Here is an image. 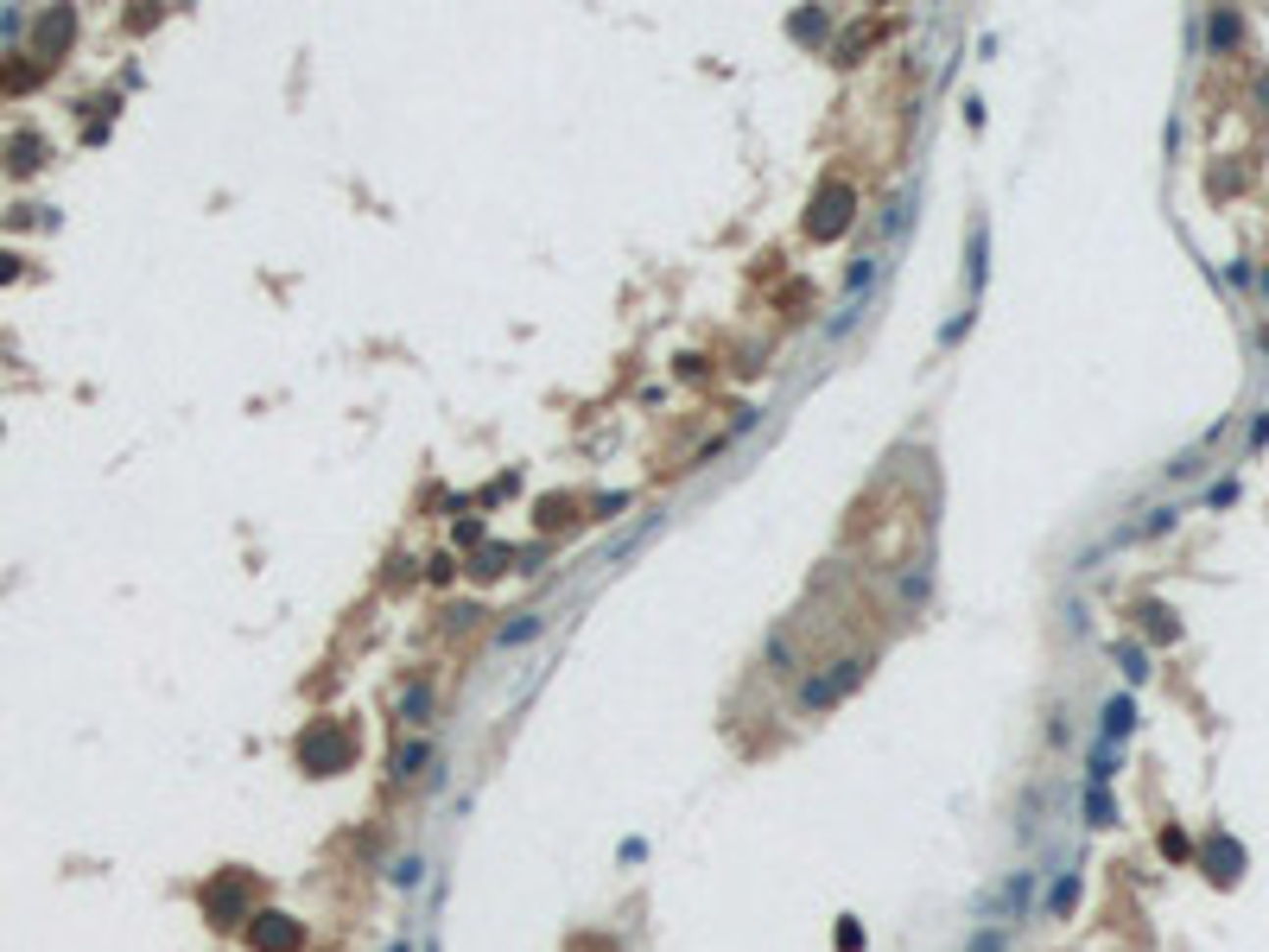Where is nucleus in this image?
Masks as SVG:
<instances>
[{
    "label": "nucleus",
    "mask_w": 1269,
    "mask_h": 952,
    "mask_svg": "<svg viewBox=\"0 0 1269 952\" xmlns=\"http://www.w3.org/2000/svg\"><path fill=\"white\" fill-rule=\"evenodd\" d=\"M539 628H546V616H533V610H521L515 623H502L495 628V648H521V641H533Z\"/></svg>",
    "instance_id": "10"
},
{
    "label": "nucleus",
    "mask_w": 1269,
    "mask_h": 952,
    "mask_svg": "<svg viewBox=\"0 0 1269 952\" xmlns=\"http://www.w3.org/2000/svg\"><path fill=\"white\" fill-rule=\"evenodd\" d=\"M431 762H438V749H431L426 736H413V743L394 749V769H387V775H394V781H413V775H426Z\"/></svg>",
    "instance_id": "6"
},
{
    "label": "nucleus",
    "mask_w": 1269,
    "mask_h": 952,
    "mask_svg": "<svg viewBox=\"0 0 1269 952\" xmlns=\"http://www.w3.org/2000/svg\"><path fill=\"white\" fill-rule=\"evenodd\" d=\"M826 25H832V13H826V7H813V13H793L787 32L800 38V45H819V38H826Z\"/></svg>",
    "instance_id": "12"
},
{
    "label": "nucleus",
    "mask_w": 1269,
    "mask_h": 952,
    "mask_svg": "<svg viewBox=\"0 0 1269 952\" xmlns=\"http://www.w3.org/2000/svg\"><path fill=\"white\" fill-rule=\"evenodd\" d=\"M971 952H1003V933H996V927H978V933H971Z\"/></svg>",
    "instance_id": "24"
},
{
    "label": "nucleus",
    "mask_w": 1269,
    "mask_h": 952,
    "mask_svg": "<svg viewBox=\"0 0 1269 952\" xmlns=\"http://www.w3.org/2000/svg\"><path fill=\"white\" fill-rule=\"evenodd\" d=\"M420 877H426V864H420V857H400V864H394V889H413Z\"/></svg>",
    "instance_id": "22"
},
{
    "label": "nucleus",
    "mask_w": 1269,
    "mask_h": 952,
    "mask_svg": "<svg viewBox=\"0 0 1269 952\" xmlns=\"http://www.w3.org/2000/svg\"><path fill=\"white\" fill-rule=\"evenodd\" d=\"M1022 895H1029V877H1022V870H1016V877H1009V882H1003V889H996V895H984L978 908H996V915H1016V908H1022Z\"/></svg>",
    "instance_id": "13"
},
{
    "label": "nucleus",
    "mask_w": 1269,
    "mask_h": 952,
    "mask_svg": "<svg viewBox=\"0 0 1269 952\" xmlns=\"http://www.w3.org/2000/svg\"><path fill=\"white\" fill-rule=\"evenodd\" d=\"M241 940H248L254 952H299L305 946V927L292 915H279V908H254L248 927H241Z\"/></svg>",
    "instance_id": "4"
},
{
    "label": "nucleus",
    "mask_w": 1269,
    "mask_h": 952,
    "mask_svg": "<svg viewBox=\"0 0 1269 952\" xmlns=\"http://www.w3.org/2000/svg\"><path fill=\"white\" fill-rule=\"evenodd\" d=\"M508 559H515V546H502V540H482V546H477V559H470V578H477V584L502 578V572H508Z\"/></svg>",
    "instance_id": "7"
},
{
    "label": "nucleus",
    "mask_w": 1269,
    "mask_h": 952,
    "mask_svg": "<svg viewBox=\"0 0 1269 952\" xmlns=\"http://www.w3.org/2000/svg\"><path fill=\"white\" fill-rule=\"evenodd\" d=\"M426 578H431V584H451V578H457V559H451V553L426 559Z\"/></svg>",
    "instance_id": "23"
},
{
    "label": "nucleus",
    "mask_w": 1269,
    "mask_h": 952,
    "mask_svg": "<svg viewBox=\"0 0 1269 952\" xmlns=\"http://www.w3.org/2000/svg\"><path fill=\"white\" fill-rule=\"evenodd\" d=\"M482 540H489V527L477 515H457V546H482Z\"/></svg>",
    "instance_id": "19"
},
{
    "label": "nucleus",
    "mask_w": 1269,
    "mask_h": 952,
    "mask_svg": "<svg viewBox=\"0 0 1269 952\" xmlns=\"http://www.w3.org/2000/svg\"><path fill=\"white\" fill-rule=\"evenodd\" d=\"M349 762V736L336 730V718H312L299 736V769L305 775H336Z\"/></svg>",
    "instance_id": "2"
},
{
    "label": "nucleus",
    "mask_w": 1269,
    "mask_h": 952,
    "mask_svg": "<svg viewBox=\"0 0 1269 952\" xmlns=\"http://www.w3.org/2000/svg\"><path fill=\"white\" fill-rule=\"evenodd\" d=\"M387 952H413V946H407V940H394V946H387Z\"/></svg>",
    "instance_id": "29"
},
{
    "label": "nucleus",
    "mask_w": 1269,
    "mask_h": 952,
    "mask_svg": "<svg viewBox=\"0 0 1269 952\" xmlns=\"http://www.w3.org/2000/svg\"><path fill=\"white\" fill-rule=\"evenodd\" d=\"M984 261H990V248H984V223H971V299L984 292Z\"/></svg>",
    "instance_id": "15"
},
{
    "label": "nucleus",
    "mask_w": 1269,
    "mask_h": 952,
    "mask_svg": "<svg viewBox=\"0 0 1269 952\" xmlns=\"http://www.w3.org/2000/svg\"><path fill=\"white\" fill-rule=\"evenodd\" d=\"M204 915L210 927H248V877H235V870H216V877L204 882Z\"/></svg>",
    "instance_id": "3"
},
{
    "label": "nucleus",
    "mask_w": 1269,
    "mask_h": 952,
    "mask_svg": "<svg viewBox=\"0 0 1269 952\" xmlns=\"http://www.w3.org/2000/svg\"><path fill=\"white\" fill-rule=\"evenodd\" d=\"M832 940H838V952H863V927H857V921L844 915L838 927H832Z\"/></svg>",
    "instance_id": "20"
},
{
    "label": "nucleus",
    "mask_w": 1269,
    "mask_h": 952,
    "mask_svg": "<svg viewBox=\"0 0 1269 952\" xmlns=\"http://www.w3.org/2000/svg\"><path fill=\"white\" fill-rule=\"evenodd\" d=\"M673 375H685V381H698V375H705V356H680V362H673Z\"/></svg>",
    "instance_id": "25"
},
{
    "label": "nucleus",
    "mask_w": 1269,
    "mask_h": 952,
    "mask_svg": "<svg viewBox=\"0 0 1269 952\" xmlns=\"http://www.w3.org/2000/svg\"><path fill=\"white\" fill-rule=\"evenodd\" d=\"M850 217H857V191H850L844 178H826L813 197V210H806V235L813 241H838L850 229Z\"/></svg>",
    "instance_id": "1"
},
{
    "label": "nucleus",
    "mask_w": 1269,
    "mask_h": 952,
    "mask_svg": "<svg viewBox=\"0 0 1269 952\" xmlns=\"http://www.w3.org/2000/svg\"><path fill=\"white\" fill-rule=\"evenodd\" d=\"M623 508H629V495H623V489H610V495H597V502H590V521H616Z\"/></svg>",
    "instance_id": "17"
},
{
    "label": "nucleus",
    "mask_w": 1269,
    "mask_h": 952,
    "mask_svg": "<svg viewBox=\"0 0 1269 952\" xmlns=\"http://www.w3.org/2000/svg\"><path fill=\"white\" fill-rule=\"evenodd\" d=\"M965 330H971V312H958V318H952V325H946V330H939V343H958V337H965Z\"/></svg>",
    "instance_id": "26"
},
{
    "label": "nucleus",
    "mask_w": 1269,
    "mask_h": 952,
    "mask_svg": "<svg viewBox=\"0 0 1269 952\" xmlns=\"http://www.w3.org/2000/svg\"><path fill=\"white\" fill-rule=\"evenodd\" d=\"M647 857V838H623V864H641Z\"/></svg>",
    "instance_id": "27"
},
{
    "label": "nucleus",
    "mask_w": 1269,
    "mask_h": 952,
    "mask_svg": "<svg viewBox=\"0 0 1269 952\" xmlns=\"http://www.w3.org/2000/svg\"><path fill=\"white\" fill-rule=\"evenodd\" d=\"M7 279H20V261H13V254H0V286H7Z\"/></svg>",
    "instance_id": "28"
},
{
    "label": "nucleus",
    "mask_w": 1269,
    "mask_h": 952,
    "mask_svg": "<svg viewBox=\"0 0 1269 952\" xmlns=\"http://www.w3.org/2000/svg\"><path fill=\"white\" fill-rule=\"evenodd\" d=\"M1130 730V699H1111L1104 705V736H1124Z\"/></svg>",
    "instance_id": "18"
},
{
    "label": "nucleus",
    "mask_w": 1269,
    "mask_h": 952,
    "mask_svg": "<svg viewBox=\"0 0 1269 952\" xmlns=\"http://www.w3.org/2000/svg\"><path fill=\"white\" fill-rule=\"evenodd\" d=\"M1086 820H1091V826H1111V820H1117V813H1111V800H1104L1098 787L1086 794Z\"/></svg>",
    "instance_id": "21"
},
{
    "label": "nucleus",
    "mask_w": 1269,
    "mask_h": 952,
    "mask_svg": "<svg viewBox=\"0 0 1269 952\" xmlns=\"http://www.w3.org/2000/svg\"><path fill=\"white\" fill-rule=\"evenodd\" d=\"M876 274H883V254H857V261H850V274H844V292H850V299H863Z\"/></svg>",
    "instance_id": "11"
},
{
    "label": "nucleus",
    "mask_w": 1269,
    "mask_h": 952,
    "mask_svg": "<svg viewBox=\"0 0 1269 952\" xmlns=\"http://www.w3.org/2000/svg\"><path fill=\"white\" fill-rule=\"evenodd\" d=\"M431 712H438L431 686H426V679H413V686L400 692V724H413V730H420V724H431Z\"/></svg>",
    "instance_id": "8"
},
{
    "label": "nucleus",
    "mask_w": 1269,
    "mask_h": 952,
    "mask_svg": "<svg viewBox=\"0 0 1269 952\" xmlns=\"http://www.w3.org/2000/svg\"><path fill=\"white\" fill-rule=\"evenodd\" d=\"M38 166H45V140H38V133L7 140V172H38Z\"/></svg>",
    "instance_id": "9"
},
{
    "label": "nucleus",
    "mask_w": 1269,
    "mask_h": 952,
    "mask_svg": "<svg viewBox=\"0 0 1269 952\" xmlns=\"http://www.w3.org/2000/svg\"><path fill=\"white\" fill-rule=\"evenodd\" d=\"M768 667H775V674H793V667H800V648H793L787 628H775V635H768Z\"/></svg>",
    "instance_id": "14"
},
{
    "label": "nucleus",
    "mask_w": 1269,
    "mask_h": 952,
    "mask_svg": "<svg viewBox=\"0 0 1269 952\" xmlns=\"http://www.w3.org/2000/svg\"><path fill=\"white\" fill-rule=\"evenodd\" d=\"M71 32H76V13H71V7H51L45 20L32 25V58H45V64H51L64 45H71Z\"/></svg>",
    "instance_id": "5"
},
{
    "label": "nucleus",
    "mask_w": 1269,
    "mask_h": 952,
    "mask_svg": "<svg viewBox=\"0 0 1269 952\" xmlns=\"http://www.w3.org/2000/svg\"><path fill=\"white\" fill-rule=\"evenodd\" d=\"M1073 902H1079V877H1060V882H1054V895H1047V915H1054V921H1060V915H1073Z\"/></svg>",
    "instance_id": "16"
}]
</instances>
